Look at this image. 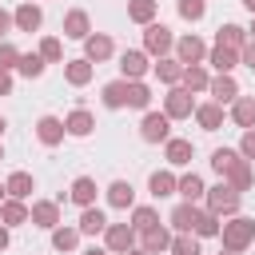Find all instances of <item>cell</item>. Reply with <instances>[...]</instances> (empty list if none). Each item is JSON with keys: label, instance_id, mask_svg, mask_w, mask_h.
<instances>
[{"label": "cell", "instance_id": "obj_12", "mask_svg": "<svg viewBox=\"0 0 255 255\" xmlns=\"http://www.w3.org/2000/svg\"><path fill=\"white\" fill-rule=\"evenodd\" d=\"M104 199H108V207H116V211H131V207H135V187H131L128 179H112V183L104 187Z\"/></svg>", "mask_w": 255, "mask_h": 255}, {"label": "cell", "instance_id": "obj_32", "mask_svg": "<svg viewBox=\"0 0 255 255\" xmlns=\"http://www.w3.org/2000/svg\"><path fill=\"white\" fill-rule=\"evenodd\" d=\"M155 16H159V0H128V20L131 24H155Z\"/></svg>", "mask_w": 255, "mask_h": 255}, {"label": "cell", "instance_id": "obj_14", "mask_svg": "<svg viewBox=\"0 0 255 255\" xmlns=\"http://www.w3.org/2000/svg\"><path fill=\"white\" fill-rule=\"evenodd\" d=\"M12 20H16V32H40V24H44V8L36 4V0H24L16 12H12Z\"/></svg>", "mask_w": 255, "mask_h": 255}, {"label": "cell", "instance_id": "obj_45", "mask_svg": "<svg viewBox=\"0 0 255 255\" xmlns=\"http://www.w3.org/2000/svg\"><path fill=\"white\" fill-rule=\"evenodd\" d=\"M171 255H203V251H199V239L183 231V235H171Z\"/></svg>", "mask_w": 255, "mask_h": 255}, {"label": "cell", "instance_id": "obj_3", "mask_svg": "<svg viewBox=\"0 0 255 255\" xmlns=\"http://www.w3.org/2000/svg\"><path fill=\"white\" fill-rule=\"evenodd\" d=\"M143 52L151 56V60H163V56H171L175 52V32L167 28V24H147L143 28Z\"/></svg>", "mask_w": 255, "mask_h": 255}, {"label": "cell", "instance_id": "obj_30", "mask_svg": "<svg viewBox=\"0 0 255 255\" xmlns=\"http://www.w3.org/2000/svg\"><path fill=\"white\" fill-rule=\"evenodd\" d=\"M183 203H199L203 195H207V183H203V175H195V171H187V175H179V191H175Z\"/></svg>", "mask_w": 255, "mask_h": 255}, {"label": "cell", "instance_id": "obj_46", "mask_svg": "<svg viewBox=\"0 0 255 255\" xmlns=\"http://www.w3.org/2000/svg\"><path fill=\"white\" fill-rule=\"evenodd\" d=\"M239 155H243V159H247V163H255V128H251V131H243V135H239Z\"/></svg>", "mask_w": 255, "mask_h": 255}, {"label": "cell", "instance_id": "obj_57", "mask_svg": "<svg viewBox=\"0 0 255 255\" xmlns=\"http://www.w3.org/2000/svg\"><path fill=\"white\" fill-rule=\"evenodd\" d=\"M0 159H4V143H0Z\"/></svg>", "mask_w": 255, "mask_h": 255}, {"label": "cell", "instance_id": "obj_28", "mask_svg": "<svg viewBox=\"0 0 255 255\" xmlns=\"http://www.w3.org/2000/svg\"><path fill=\"white\" fill-rule=\"evenodd\" d=\"M139 247H143L147 255H163V251H171V231L159 223V227H151V231L139 235Z\"/></svg>", "mask_w": 255, "mask_h": 255}, {"label": "cell", "instance_id": "obj_10", "mask_svg": "<svg viewBox=\"0 0 255 255\" xmlns=\"http://www.w3.org/2000/svg\"><path fill=\"white\" fill-rule=\"evenodd\" d=\"M112 56H116V40H112L108 32H92V36L84 40V60L104 64V60H112Z\"/></svg>", "mask_w": 255, "mask_h": 255}, {"label": "cell", "instance_id": "obj_19", "mask_svg": "<svg viewBox=\"0 0 255 255\" xmlns=\"http://www.w3.org/2000/svg\"><path fill=\"white\" fill-rule=\"evenodd\" d=\"M96 195H100V187H96L92 175H76L72 187H68V199H72L80 211H84V207H96Z\"/></svg>", "mask_w": 255, "mask_h": 255}, {"label": "cell", "instance_id": "obj_39", "mask_svg": "<svg viewBox=\"0 0 255 255\" xmlns=\"http://www.w3.org/2000/svg\"><path fill=\"white\" fill-rule=\"evenodd\" d=\"M48 235H52V247H56V251H64V255L80 247V227H64V223H60V227H56V231H48Z\"/></svg>", "mask_w": 255, "mask_h": 255}, {"label": "cell", "instance_id": "obj_44", "mask_svg": "<svg viewBox=\"0 0 255 255\" xmlns=\"http://www.w3.org/2000/svg\"><path fill=\"white\" fill-rule=\"evenodd\" d=\"M20 56H24V52H20L12 40H0V72H16V68H20Z\"/></svg>", "mask_w": 255, "mask_h": 255}, {"label": "cell", "instance_id": "obj_25", "mask_svg": "<svg viewBox=\"0 0 255 255\" xmlns=\"http://www.w3.org/2000/svg\"><path fill=\"white\" fill-rule=\"evenodd\" d=\"M151 72H155V80H159L163 88H175V84L183 80V64H179L175 56H163V60H155V64H151Z\"/></svg>", "mask_w": 255, "mask_h": 255}, {"label": "cell", "instance_id": "obj_9", "mask_svg": "<svg viewBox=\"0 0 255 255\" xmlns=\"http://www.w3.org/2000/svg\"><path fill=\"white\" fill-rule=\"evenodd\" d=\"M92 36V16L84 12V8H68L64 12V40H88Z\"/></svg>", "mask_w": 255, "mask_h": 255}, {"label": "cell", "instance_id": "obj_47", "mask_svg": "<svg viewBox=\"0 0 255 255\" xmlns=\"http://www.w3.org/2000/svg\"><path fill=\"white\" fill-rule=\"evenodd\" d=\"M239 64L255 72V40H247V44H243V52H239Z\"/></svg>", "mask_w": 255, "mask_h": 255}, {"label": "cell", "instance_id": "obj_38", "mask_svg": "<svg viewBox=\"0 0 255 255\" xmlns=\"http://www.w3.org/2000/svg\"><path fill=\"white\" fill-rule=\"evenodd\" d=\"M128 223H131V227H135V231L143 235V231L159 227V211H155L151 203H139V207H131V219H128Z\"/></svg>", "mask_w": 255, "mask_h": 255}, {"label": "cell", "instance_id": "obj_35", "mask_svg": "<svg viewBox=\"0 0 255 255\" xmlns=\"http://www.w3.org/2000/svg\"><path fill=\"white\" fill-rule=\"evenodd\" d=\"M215 44L243 52V44H247V28H243V24H219V32H215Z\"/></svg>", "mask_w": 255, "mask_h": 255}, {"label": "cell", "instance_id": "obj_55", "mask_svg": "<svg viewBox=\"0 0 255 255\" xmlns=\"http://www.w3.org/2000/svg\"><path fill=\"white\" fill-rule=\"evenodd\" d=\"M4 199H8V187H4V183H0V203H4Z\"/></svg>", "mask_w": 255, "mask_h": 255}, {"label": "cell", "instance_id": "obj_53", "mask_svg": "<svg viewBox=\"0 0 255 255\" xmlns=\"http://www.w3.org/2000/svg\"><path fill=\"white\" fill-rule=\"evenodd\" d=\"M247 40H255V16H251V28H247Z\"/></svg>", "mask_w": 255, "mask_h": 255}, {"label": "cell", "instance_id": "obj_31", "mask_svg": "<svg viewBox=\"0 0 255 255\" xmlns=\"http://www.w3.org/2000/svg\"><path fill=\"white\" fill-rule=\"evenodd\" d=\"M76 227H80V235H104V231H108V215H104V207H84Z\"/></svg>", "mask_w": 255, "mask_h": 255}, {"label": "cell", "instance_id": "obj_52", "mask_svg": "<svg viewBox=\"0 0 255 255\" xmlns=\"http://www.w3.org/2000/svg\"><path fill=\"white\" fill-rule=\"evenodd\" d=\"M243 8H247V12H251V16H255V0H243Z\"/></svg>", "mask_w": 255, "mask_h": 255}, {"label": "cell", "instance_id": "obj_4", "mask_svg": "<svg viewBox=\"0 0 255 255\" xmlns=\"http://www.w3.org/2000/svg\"><path fill=\"white\" fill-rule=\"evenodd\" d=\"M195 108H199V104H195V96H191L183 84H175V88L163 92V116H167V120H191Z\"/></svg>", "mask_w": 255, "mask_h": 255}, {"label": "cell", "instance_id": "obj_2", "mask_svg": "<svg viewBox=\"0 0 255 255\" xmlns=\"http://www.w3.org/2000/svg\"><path fill=\"white\" fill-rule=\"evenodd\" d=\"M239 203H243V195L231 187V183H215V187H207V195H203V207L211 211V215H219V219H231V215H239Z\"/></svg>", "mask_w": 255, "mask_h": 255}, {"label": "cell", "instance_id": "obj_48", "mask_svg": "<svg viewBox=\"0 0 255 255\" xmlns=\"http://www.w3.org/2000/svg\"><path fill=\"white\" fill-rule=\"evenodd\" d=\"M16 28V20H12V12L8 8H0V40H8V32Z\"/></svg>", "mask_w": 255, "mask_h": 255}, {"label": "cell", "instance_id": "obj_7", "mask_svg": "<svg viewBox=\"0 0 255 255\" xmlns=\"http://www.w3.org/2000/svg\"><path fill=\"white\" fill-rule=\"evenodd\" d=\"M135 239H139V231L131 223H108V231H104V247L112 255H128L135 247Z\"/></svg>", "mask_w": 255, "mask_h": 255}, {"label": "cell", "instance_id": "obj_22", "mask_svg": "<svg viewBox=\"0 0 255 255\" xmlns=\"http://www.w3.org/2000/svg\"><path fill=\"white\" fill-rule=\"evenodd\" d=\"M92 76H96V64H92V60H84V56H76V60H64V80H68L72 88H84V84H92Z\"/></svg>", "mask_w": 255, "mask_h": 255}, {"label": "cell", "instance_id": "obj_5", "mask_svg": "<svg viewBox=\"0 0 255 255\" xmlns=\"http://www.w3.org/2000/svg\"><path fill=\"white\" fill-rule=\"evenodd\" d=\"M183 68H191V64H207V44L195 36V32H187V36H175V52H171Z\"/></svg>", "mask_w": 255, "mask_h": 255}, {"label": "cell", "instance_id": "obj_49", "mask_svg": "<svg viewBox=\"0 0 255 255\" xmlns=\"http://www.w3.org/2000/svg\"><path fill=\"white\" fill-rule=\"evenodd\" d=\"M0 96H12V72H0Z\"/></svg>", "mask_w": 255, "mask_h": 255}, {"label": "cell", "instance_id": "obj_27", "mask_svg": "<svg viewBox=\"0 0 255 255\" xmlns=\"http://www.w3.org/2000/svg\"><path fill=\"white\" fill-rule=\"evenodd\" d=\"M4 187H8V199H24V203H28V195L36 191V175H32V171H12V175L4 179Z\"/></svg>", "mask_w": 255, "mask_h": 255}, {"label": "cell", "instance_id": "obj_33", "mask_svg": "<svg viewBox=\"0 0 255 255\" xmlns=\"http://www.w3.org/2000/svg\"><path fill=\"white\" fill-rule=\"evenodd\" d=\"M191 96L195 92H207L211 88V72H207V64H191V68H183V80H179Z\"/></svg>", "mask_w": 255, "mask_h": 255}, {"label": "cell", "instance_id": "obj_18", "mask_svg": "<svg viewBox=\"0 0 255 255\" xmlns=\"http://www.w3.org/2000/svg\"><path fill=\"white\" fill-rule=\"evenodd\" d=\"M191 155H195V143L183 139V135H171V139L163 143V159H167V167H187Z\"/></svg>", "mask_w": 255, "mask_h": 255}, {"label": "cell", "instance_id": "obj_21", "mask_svg": "<svg viewBox=\"0 0 255 255\" xmlns=\"http://www.w3.org/2000/svg\"><path fill=\"white\" fill-rule=\"evenodd\" d=\"M195 219H199V203H175L171 207V215H167V223H171V231L175 235H183V231H195Z\"/></svg>", "mask_w": 255, "mask_h": 255}, {"label": "cell", "instance_id": "obj_6", "mask_svg": "<svg viewBox=\"0 0 255 255\" xmlns=\"http://www.w3.org/2000/svg\"><path fill=\"white\" fill-rule=\"evenodd\" d=\"M139 139L143 143H167L171 139V120L163 112H143L139 120Z\"/></svg>", "mask_w": 255, "mask_h": 255}, {"label": "cell", "instance_id": "obj_16", "mask_svg": "<svg viewBox=\"0 0 255 255\" xmlns=\"http://www.w3.org/2000/svg\"><path fill=\"white\" fill-rule=\"evenodd\" d=\"M64 128H68L72 139H88V135L96 131V116H92L88 108H72V112L64 116Z\"/></svg>", "mask_w": 255, "mask_h": 255}, {"label": "cell", "instance_id": "obj_26", "mask_svg": "<svg viewBox=\"0 0 255 255\" xmlns=\"http://www.w3.org/2000/svg\"><path fill=\"white\" fill-rule=\"evenodd\" d=\"M223 120H227V112H223L215 100H207V104H199V108H195V124H199L203 131H219V128H223Z\"/></svg>", "mask_w": 255, "mask_h": 255}, {"label": "cell", "instance_id": "obj_54", "mask_svg": "<svg viewBox=\"0 0 255 255\" xmlns=\"http://www.w3.org/2000/svg\"><path fill=\"white\" fill-rule=\"evenodd\" d=\"M4 128H8V120H4V116H0V139H4Z\"/></svg>", "mask_w": 255, "mask_h": 255}, {"label": "cell", "instance_id": "obj_17", "mask_svg": "<svg viewBox=\"0 0 255 255\" xmlns=\"http://www.w3.org/2000/svg\"><path fill=\"white\" fill-rule=\"evenodd\" d=\"M64 135H68V128H64V120H60V116H40V120H36V139H40L44 147L64 143Z\"/></svg>", "mask_w": 255, "mask_h": 255}, {"label": "cell", "instance_id": "obj_29", "mask_svg": "<svg viewBox=\"0 0 255 255\" xmlns=\"http://www.w3.org/2000/svg\"><path fill=\"white\" fill-rule=\"evenodd\" d=\"M100 100H104V108H112V112H120V108H128V80L120 76V80H112V84H104V88H100Z\"/></svg>", "mask_w": 255, "mask_h": 255}, {"label": "cell", "instance_id": "obj_23", "mask_svg": "<svg viewBox=\"0 0 255 255\" xmlns=\"http://www.w3.org/2000/svg\"><path fill=\"white\" fill-rule=\"evenodd\" d=\"M0 223L4 227H24V223H32V207L24 199H4L0 203Z\"/></svg>", "mask_w": 255, "mask_h": 255}, {"label": "cell", "instance_id": "obj_24", "mask_svg": "<svg viewBox=\"0 0 255 255\" xmlns=\"http://www.w3.org/2000/svg\"><path fill=\"white\" fill-rule=\"evenodd\" d=\"M227 120H231L235 128L251 131V128H255V96H239V100L227 108Z\"/></svg>", "mask_w": 255, "mask_h": 255}, {"label": "cell", "instance_id": "obj_13", "mask_svg": "<svg viewBox=\"0 0 255 255\" xmlns=\"http://www.w3.org/2000/svg\"><path fill=\"white\" fill-rule=\"evenodd\" d=\"M32 227L56 231L60 227V203L56 199H32Z\"/></svg>", "mask_w": 255, "mask_h": 255}, {"label": "cell", "instance_id": "obj_58", "mask_svg": "<svg viewBox=\"0 0 255 255\" xmlns=\"http://www.w3.org/2000/svg\"><path fill=\"white\" fill-rule=\"evenodd\" d=\"M219 255H235V251H219Z\"/></svg>", "mask_w": 255, "mask_h": 255}, {"label": "cell", "instance_id": "obj_41", "mask_svg": "<svg viewBox=\"0 0 255 255\" xmlns=\"http://www.w3.org/2000/svg\"><path fill=\"white\" fill-rule=\"evenodd\" d=\"M239 159H243V155H239V147H215V151H211V167L219 171V179H223Z\"/></svg>", "mask_w": 255, "mask_h": 255}, {"label": "cell", "instance_id": "obj_11", "mask_svg": "<svg viewBox=\"0 0 255 255\" xmlns=\"http://www.w3.org/2000/svg\"><path fill=\"white\" fill-rule=\"evenodd\" d=\"M175 191H179V175H175L171 167L147 175V195H151V199H171Z\"/></svg>", "mask_w": 255, "mask_h": 255}, {"label": "cell", "instance_id": "obj_51", "mask_svg": "<svg viewBox=\"0 0 255 255\" xmlns=\"http://www.w3.org/2000/svg\"><path fill=\"white\" fill-rule=\"evenodd\" d=\"M84 255H112V251H108V247H88Z\"/></svg>", "mask_w": 255, "mask_h": 255}, {"label": "cell", "instance_id": "obj_37", "mask_svg": "<svg viewBox=\"0 0 255 255\" xmlns=\"http://www.w3.org/2000/svg\"><path fill=\"white\" fill-rule=\"evenodd\" d=\"M128 108L151 112V88H147L143 80H128Z\"/></svg>", "mask_w": 255, "mask_h": 255}, {"label": "cell", "instance_id": "obj_20", "mask_svg": "<svg viewBox=\"0 0 255 255\" xmlns=\"http://www.w3.org/2000/svg\"><path fill=\"white\" fill-rule=\"evenodd\" d=\"M207 68H215V76H231V72L239 68V52L215 44V48H207Z\"/></svg>", "mask_w": 255, "mask_h": 255}, {"label": "cell", "instance_id": "obj_43", "mask_svg": "<svg viewBox=\"0 0 255 255\" xmlns=\"http://www.w3.org/2000/svg\"><path fill=\"white\" fill-rule=\"evenodd\" d=\"M175 12H179L187 24H199V20L207 16V0H179V4H175Z\"/></svg>", "mask_w": 255, "mask_h": 255}, {"label": "cell", "instance_id": "obj_36", "mask_svg": "<svg viewBox=\"0 0 255 255\" xmlns=\"http://www.w3.org/2000/svg\"><path fill=\"white\" fill-rule=\"evenodd\" d=\"M219 231H223V219L219 215H211L207 207H199V219H195V239H219Z\"/></svg>", "mask_w": 255, "mask_h": 255}, {"label": "cell", "instance_id": "obj_1", "mask_svg": "<svg viewBox=\"0 0 255 255\" xmlns=\"http://www.w3.org/2000/svg\"><path fill=\"white\" fill-rule=\"evenodd\" d=\"M219 243H223V251L243 255V251L255 243V219H251V215H231V219H223Z\"/></svg>", "mask_w": 255, "mask_h": 255}, {"label": "cell", "instance_id": "obj_56", "mask_svg": "<svg viewBox=\"0 0 255 255\" xmlns=\"http://www.w3.org/2000/svg\"><path fill=\"white\" fill-rule=\"evenodd\" d=\"M128 255H147V251H143V247H131V251H128Z\"/></svg>", "mask_w": 255, "mask_h": 255}, {"label": "cell", "instance_id": "obj_8", "mask_svg": "<svg viewBox=\"0 0 255 255\" xmlns=\"http://www.w3.org/2000/svg\"><path fill=\"white\" fill-rule=\"evenodd\" d=\"M147 72H151V56H147L143 48L120 52V76H124V80H143Z\"/></svg>", "mask_w": 255, "mask_h": 255}, {"label": "cell", "instance_id": "obj_50", "mask_svg": "<svg viewBox=\"0 0 255 255\" xmlns=\"http://www.w3.org/2000/svg\"><path fill=\"white\" fill-rule=\"evenodd\" d=\"M8 243H12V227L0 223V251H8Z\"/></svg>", "mask_w": 255, "mask_h": 255}, {"label": "cell", "instance_id": "obj_15", "mask_svg": "<svg viewBox=\"0 0 255 255\" xmlns=\"http://www.w3.org/2000/svg\"><path fill=\"white\" fill-rule=\"evenodd\" d=\"M207 92H211V100H215L219 108H231V104H235V100L243 96V92H239V80H235V76H211V88H207Z\"/></svg>", "mask_w": 255, "mask_h": 255}, {"label": "cell", "instance_id": "obj_34", "mask_svg": "<svg viewBox=\"0 0 255 255\" xmlns=\"http://www.w3.org/2000/svg\"><path fill=\"white\" fill-rule=\"evenodd\" d=\"M223 183H231V187L243 195V191H251V183H255V167H251L247 159H239V163H235V167L223 175Z\"/></svg>", "mask_w": 255, "mask_h": 255}, {"label": "cell", "instance_id": "obj_40", "mask_svg": "<svg viewBox=\"0 0 255 255\" xmlns=\"http://www.w3.org/2000/svg\"><path fill=\"white\" fill-rule=\"evenodd\" d=\"M44 68H48V60H44L40 52H24V56H20V68H16V72H20L24 80H40V76H44Z\"/></svg>", "mask_w": 255, "mask_h": 255}, {"label": "cell", "instance_id": "obj_42", "mask_svg": "<svg viewBox=\"0 0 255 255\" xmlns=\"http://www.w3.org/2000/svg\"><path fill=\"white\" fill-rule=\"evenodd\" d=\"M36 52H40L48 64H64V40H60V36H44Z\"/></svg>", "mask_w": 255, "mask_h": 255}]
</instances>
